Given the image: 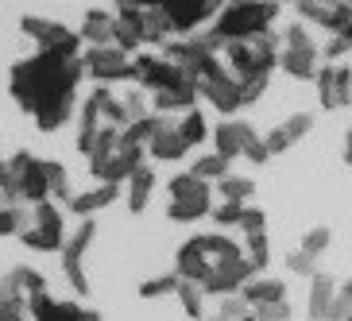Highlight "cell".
I'll return each instance as SVG.
<instances>
[{
	"label": "cell",
	"mask_w": 352,
	"mask_h": 321,
	"mask_svg": "<svg viewBox=\"0 0 352 321\" xmlns=\"http://www.w3.org/2000/svg\"><path fill=\"white\" fill-rule=\"evenodd\" d=\"M85 82V63L63 58L54 51H35L32 58H16L8 70V93L16 109L35 116L43 104L58 101V97H78V85Z\"/></svg>",
	"instance_id": "1"
},
{
	"label": "cell",
	"mask_w": 352,
	"mask_h": 321,
	"mask_svg": "<svg viewBox=\"0 0 352 321\" xmlns=\"http://www.w3.org/2000/svg\"><path fill=\"white\" fill-rule=\"evenodd\" d=\"M144 159H147V147L132 144L124 135V128L104 124L101 135H97V144H94V151H89V175H94L97 182H116V186H124L128 175H132Z\"/></svg>",
	"instance_id": "2"
},
{
	"label": "cell",
	"mask_w": 352,
	"mask_h": 321,
	"mask_svg": "<svg viewBox=\"0 0 352 321\" xmlns=\"http://www.w3.org/2000/svg\"><path fill=\"white\" fill-rule=\"evenodd\" d=\"M283 16V0H225L209 32L221 43L228 39H252V35L275 32V20Z\"/></svg>",
	"instance_id": "3"
},
{
	"label": "cell",
	"mask_w": 352,
	"mask_h": 321,
	"mask_svg": "<svg viewBox=\"0 0 352 321\" xmlns=\"http://www.w3.org/2000/svg\"><path fill=\"white\" fill-rule=\"evenodd\" d=\"M190 78L197 85V97L221 116H236L244 109V97H240V78L225 66L221 51L201 54L194 66H190Z\"/></svg>",
	"instance_id": "4"
},
{
	"label": "cell",
	"mask_w": 352,
	"mask_h": 321,
	"mask_svg": "<svg viewBox=\"0 0 352 321\" xmlns=\"http://www.w3.org/2000/svg\"><path fill=\"white\" fill-rule=\"evenodd\" d=\"M283 32H263L252 39H228L221 43V58L236 78H271L279 70Z\"/></svg>",
	"instance_id": "5"
},
{
	"label": "cell",
	"mask_w": 352,
	"mask_h": 321,
	"mask_svg": "<svg viewBox=\"0 0 352 321\" xmlns=\"http://www.w3.org/2000/svg\"><path fill=\"white\" fill-rule=\"evenodd\" d=\"M217 206V186L197 178L194 170H182V175H170L166 182V221L175 225H197L206 221Z\"/></svg>",
	"instance_id": "6"
},
{
	"label": "cell",
	"mask_w": 352,
	"mask_h": 321,
	"mask_svg": "<svg viewBox=\"0 0 352 321\" xmlns=\"http://www.w3.org/2000/svg\"><path fill=\"white\" fill-rule=\"evenodd\" d=\"M321 47L314 39V27L306 20H290L283 27V51H279V70L294 82H314L321 70Z\"/></svg>",
	"instance_id": "7"
},
{
	"label": "cell",
	"mask_w": 352,
	"mask_h": 321,
	"mask_svg": "<svg viewBox=\"0 0 352 321\" xmlns=\"http://www.w3.org/2000/svg\"><path fill=\"white\" fill-rule=\"evenodd\" d=\"M209 140H213V151H221L228 159H248L252 166H263L271 159L267 140L256 132L252 120H240V116H221Z\"/></svg>",
	"instance_id": "8"
},
{
	"label": "cell",
	"mask_w": 352,
	"mask_h": 321,
	"mask_svg": "<svg viewBox=\"0 0 352 321\" xmlns=\"http://www.w3.org/2000/svg\"><path fill=\"white\" fill-rule=\"evenodd\" d=\"M4 190L16 201H47L51 197V178H47V159H35L32 151H16L8 155V175H4Z\"/></svg>",
	"instance_id": "9"
},
{
	"label": "cell",
	"mask_w": 352,
	"mask_h": 321,
	"mask_svg": "<svg viewBox=\"0 0 352 321\" xmlns=\"http://www.w3.org/2000/svg\"><path fill=\"white\" fill-rule=\"evenodd\" d=\"M94 236H97V221L94 217H82V225L66 236L63 252H58V259H63V275H66V283H70L74 298H89V294H94L89 279H85V252H89Z\"/></svg>",
	"instance_id": "10"
},
{
	"label": "cell",
	"mask_w": 352,
	"mask_h": 321,
	"mask_svg": "<svg viewBox=\"0 0 352 321\" xmlns=\"http://www.w3.org/2000/svg\"><path fill=\"white\" fill-rule=\"evenodd\" d=\"M85 63V78L97 85H120V82H135V63L132 54L120 51L116 43H104V47H85L82 51Z\"/></svg>",
	"instance_id": "11"
},
{
	"label": "cell",
	"mask_w": 352,
	"mask_h": 321,
	"mask_svg": "<svg viewBox=\"0 0 352 321\" xmlns=\"http://www.w3.org/2000/svg\"><path fill=\"white\" fill-rule=\"evenodd\" d=\"M20 32L28 35L39 51H54V54H63V58H78L82 47H85L82 35L74 32V27H66V23H58V20H47V16H20Z\"/></svg>",
	"instance_id": "12"
},
{
	"label": "cell",
	"mask_w": 352,
	"mask_h": 321,
	"mask_svg": "<svg viewBox=\"0 0 352 321\" xmlns=\"http://www.w3.org/2000/svg\"><path fill=\"white\" fill-rule=\"evenodd\" d=\"M132 63H135V82L144 93H159V89H175V85H190L194 78L186 74V66H178L170 63L163 51L151 54V51H135L132 54Z\"/></svg>",
	"instance_id": "13"
},
{
	"label": "cell",
	"mask_w": 352,
	"mask_h": 321,
	"mask_svg": "<svg viewBox=\"0 0 352 321\" xmlns=\"http://www.w3.org/2000/svg\"><path fill=\"white\" fill-rule=\"evenodd\" d=\"M314 85H318V104L325 113H337V109H349L352 104V66L321 63Z\"/></svg>",
	"instance_id": "14"
},
{
	"label": "cell",
	"mask_w": 352,
	"mask_h": 321,
	"mask_svg": "<svg viewBox=\"0 0 352 321\" xmlns=\"http://www.w3.org/2000/svg\"><path fill=\"white\" fill-rule=\"evenodd\" d=\"M240 244H244V252H248V259L256 263V271H267L271 267V232H267V213L259 206H248V213H244V221H240L236 228Z\"/></svg>",
	"instance_id": "15"
},
{
	"label": "cell",
	"mask_w": 352,
	"mask_h": 321,
	"mask_svg": "<svg viewBox=\"0 0 352 321\" xmlns=\"http://www.w3.org/2000/svg\"><path fill=\"white\" fill-rule=\"evenodd\" d=\"M175 271L190 283H206L209 271H213V256H209V244H206V232L190 236L182 248L175 252Z\"/></svg>",
	"instance_id": "16"
},
{
	"label": "cell",
	"mask_w": 352,
	"mask_h": 321,
	"mask_svg": "<svg viewBox=\"0 0 352 321\" xmlns=\"http://www.w3.org/2000/svg\"><path fill=\"white\" fill-rule=\"evenodd\" d=\"M190 151H194V147H190V140L182 135L178 120L163 116V124H159V132L151 135V144H147V155L155 159V163H182V159H186Z\"/></svg>",
	"instance_id": "17"
},
{
	"label": "cell",
	"mask_w": 352,
	"mask_h": 321,
	"mask_svg": "<svg viewBox=\"0 0 352 321\" xmlns=\"http://www.w3.org/2000/svg\"><path fill=\"white\" fill-rule=\"evenodd\" d=\"M314 132V113H290L287 120H279V124L271 128V132H263V140H267V151H271V159L275 155H283V151H290L294 144H302L306 135Z\"/></svg>",
	"instance_id": "18"
},
{
	"label": "cell",
	"mask_w": 352,
	"mask_h": 321,
	"mask_svg": "<svg viewBox=\"0 0 352 321\" xmlns=\"http://www.w3.org/2000/svg\"><path fill=\"white\" fill-rule=\"evenodd\" d=\"M337 287H341V283L333 279L329 271H318V275H310L306 318H310V321H333V310H337Z\"/></svg>",
	"instance_id": "19"
},
{
	"label": "cell",
	"mask_w": 352,
	"mask_h": 321,
	"mask_svg": "<svg viewBox=\"0 0 352 321\" xmlns=\"http://www.w3.org/2000/svg\"><path fill=\"white\" fill-rule=\"evenodd\" d=\"M124 197V186H116V182H97L94 190H82V194H74L70 201H66V209H70L74 217H97L101 209L116 206Z\"/></svg>",
	"instance_id": "20"
},
{
	"label": "cell",
	"mask_w": 352,
	"mask_h": 321,
	"mask_svg": "<svg viewBox=\"0 0 352 321\" xmlns=\"http://www.w3.org/2000/svg\"><path fill=\"white\" fill-rule=\"evenodd\" d=\"M104 128V116H101V101H97L94 93L85 97L82 104H78V140H74V147H78V155L89 159V151H94L97 135H101Z\"/></svg>",
	"instance_id": "21"
},
{
	"label": "cell",
	"mask_w": 352,
	"mask_h": 321,
	"mask_svg": "<svg viewBox=\"0 0 352 321\" xmlns=\"http://www.w3.org/2000/svg\"><path fill=\"white\" fill-rule=\"evenodd\" d=\"M155 186H159V175H155V166L147 163H140L128 175V182H124V201H128V213H144L147 209V201H151V194H155Z\"/></svg>",
	"instance_id": "22"
},
{
	"label": "cell",
	"mask_w": 352,
	"mask_h": 321,
	"mask_svg": "<svg viewBox=\"0 0 352 321\" xmlns=\"http://www.w3.org/2000/svg\"><path fill=\"white\" fill-rule=\"evenodd\" d=\"M113 27H116V12L85 8L82 23H78V35H82L85 47H104V43H113Z\"/></svg>",
	"instance_id": "23"
},
{
	"label": "cell",
	"mask_w": 352,
	"mask_h": 321,
	"mask_svg": "<svg viewBox=\"0 0 352 321\" xmlns=\"http://www.w3.org/2000/svg\"><path fill=\"white\" fill-rule=\"evenodd\" d=\"M78 104H82L78 97H58V101L43 104L32 120H35V128H39L43 135H54L58 128H66L70 120H78Z\"/></svg>",
	"instance_id": "24"
},
{
	"label": "cell",
	"mask_w": 352,
	"mask_h": 321,
	"mask_svg": "<svg viewBox=\"0 0 352 321\" xmlns=\"http://www.w3.org/2000/svg\"><path fill=\"white\" fill-rule=\"evenodd\" d=\"M294 12H298V20H306L310 27L325 35H337L341 27V4H321V0H294Z\"/></svg>",
	"instance_id": "25"
},
{
	"label": "cell",
	"mask_w": 352,
	"mask_h": 321,
	"mask_svg": "<svg viewBox=\"0 0 352 321\" xmlns=\"http://www.w3.org/2000/svg\"><path fill=\"white\" fill-rule=\"evenodd\" d=\"M240 294L248 298L252 310H259V306H267V302L287 298V283L275 279V275H267V271H259V275H252V279L240 287Z\"/></svg>",
	"instance_id": "26"
},
{
	"label": "cell",
	"mask_w": 352,
	"mask_h": 321,
	"mask_svg": "<svg viewBox=\"0 0 352 321\" xmlns=\"http://www.w3.org/2000/svg\"><path fill=\"white\" fill-rule=\"evenodd\" d=\"M201 101L197 97V85H175V89H159V93H151V109L155 113H186V109H194V104Z\"/></svg>",
	"instance_id": "27"
},
{
	"label": "cell",
	"mask_w": 352,
	"mask_h": 321,
	"mask_svg": "<svg viewBox=\"0 0 352 321\" xmlns=\"http://www.w3.org/2000/svg\"><path fill=\"white\" fill-rule=\"evenodd\" d=\"M32 225L39 228V232H47V236L63 240V244H66V236H70V232H66V221H63V209L54 206V197L32 206Z\"/></svg>",
	"instance_id": "28"
},
{
	"label": "cell",
	"mask_w": 352,
	"mask_h": 321,
	"mask_svg": "<svg viewBox=\"0 0 352 321\" xmlns=\"http://www.w3.org/2000/svg\"><path fill=\"white\" fill-rule=\"evenodd\" d=\"M175 302L182 306V313H186L190 321H201V318H206V302H209V294H206V287H201V283L182 279V283H178Z\"/></svg>",
	"instance_id": "29"
},
{
	"label": "cell",
	"mask_w": 352,
	"mask_h": 321,
	"mask_svg": "<svg viewBox=\"0 0 352 321\" xmlns=\"http://www.w3.org/2000/svg\"><path fill=\"white\" fill-rule=\"evenodd\" d=\"M232 163H236V159H228V155H221V151L209 147L206 155H197L194 163H190V170H194L197 178H206V182H221L225 175H232Z\"/></svg>",
	"instance_id": "30"
},
{
	"label": "cell",
	"mask_w": 352,
	"mask_h": 321,
	"mask_svg": "<svg viewBox=\"0 0 352 321\" xmlns=\"http://www.w3.org/2000/svg\"><path fill=\"white\" fill-rule=\"evenodd\" d=\"M213 186H217L221 201H252V197H256V178H252V175H236V170L225 175L221 182H213Z\"/></svg>",
	"instance_id": "31"
},
{
	"label": "cell",
	"mask_w": 352,
	"mask_h": 321,
	"mask_svg": "<svg viewBox=\"0 0 352 321\" xmlns=\"http://www.w3.org/2000/svg\"><path fill=\"white\" fill-rule=\"evenodd\" d=\"M28 225H32V206L28 201L0 206V236H20Z\"/></svg>",
	"instance_id": "32"
},
{
	"label": "cell",
	"mask_w": 352,
	"mask_h": 321,
	"mask_svg": "<svg viewBox=\"0 0 352 321\" xmlns=\"http://www.w3.org/2000/svg\"><path fill=\"white\" fill-rule=\"evenodd\" d=\"M178 128H182V135H186L190 140V147H201V144H209V120H206V113H201V109H186V113L178 116Z\"/></svg>",
	"instance_id": "33"
},
{
	"label": "cell",
	"mask_w": 352,
	"mask_h": 321,
	"mask_svg": "<svg viewBox=\"0 0 352 321\" xmlns=\"http://www.w3.org/2000/svg\"><path fill=\"white\" fill-rule=\"evenodd\" d=\"M252 201H221L217 197V206H213V213H209V221H213V228H240V221H244V213H248Z\"/></svg>",
	"instance_id": "34"
},
{
	"label": "cell",
	"mask_w": 352,
	"mask_h": 321,
	"mask_svg": "<svg viewBox=\"0 0 352 321\" xmlns=\"http://www.w3.org/2000/svg\"><path fill=\"white\" fill-rule=\"evenodd\" d=\"M178 283H182V275L178 271H166V275H155V279H144L140 283V298H175L178 294Z\"/></svg>",
	"instance_id": "35"
},
{
	"label": "cell",
	"mask_w": 352,
	"mask_h": 321,
	"mask_svg": "<svg viewBox=\"0 0 352 321\" xmlns=\"http://www.w3.org/2000/svg\"><path fill=\"white\" fill-rule=\"evenodd\" d=\"M4 283H8V287H16V290H23V294H39V290H47V279H43L39 271L35 267H12L8 275H4Z\"/></svg>",
	"instance_id": "36"
},
{
	"label": "cell",
	"mask_w": 352,
	"mask_h": 321,
	"mask_svg": "<svg viewBox=\"0 0 352 321\" xmlns=\"http://www.w3.org/2000/svg\"><path fill=\"white\" fill-rule=\"evenodd\" d=\"M47 178H51V197L66 206L74 197V190H70V175H66V166L58 159H47Z\"/></svg>",
	"instance_id": "37"
},
{
	"label": "cell",
	"mask_w": 352,
	"mask_h": 321,
	"mask_svg": "<svg viewBox=\"0 0 352 321\" xmlns=\"http://www.w3.org/2000/svg\"><path fill=\"white\" fill-rule=\"evenodd\" d=\"M51 321H101V313L89 310V306H82V302H74V298H63L58 306H54Z\"/></svg>",
	"instance_id": "38"
},
{
	"label": "cell",
	"mask_w": 352,
	"mask_h": 321,
	"mask_svg": "<svg viewBox=\"0 0 352 321\" xmlns=\"http://www.w3.org/2000/svg\"><path fill=\"white\" fill-rule=\"evenodd\" d=\"M298 248H306L310 256H318V259H321L325 252L333 248V228H329V225H314L310 232L302 236V244H298Z\"/></svg>",
	"instance_id": "39"
},
{
	"label": "cell",
	"mask_w": 352,
	"mask_h": 321,
	"mask_svg": "<svg viewBox=\"0 0 352 321\" xmlns=\"http://www.w3.org/2000/svg\"><path fill=\"white\" fill-rule=\"evenodd\" d=\"M318 263H321V259L310 256L306 248H294V252L287 256V271H290V275H298V279H310V275H318V271H321Z\"/></svg>",
	"instance_id": "40"
},
{
	"label": "cell",
	"mask_w": 352,
	"mask_h": 321,
	"mask_svg": "<svg viewBox=\"0 0 352 321\" xmlns=\"http://www.w3.org/2000/svg\"><path fill=\"white\" fill-rule=\"evenodd\" d=\"M244 313H252V306H248V298L244 294H225V298H217V318H225V321H240Z\"/></svg>",
	"instance_id": "41"
},
{
	"label": "cell",
	"mask_w": 352,
	"mask_h": 321,
	"mask_svg": "<svg viewBox=\"0 0 352 321\" xmlns=\"http://www.w3.org/2000/svg\"><path fill=\"white\" fill-rule=\"evenodd\" d=\"M54 306H58V302H54L47 290H39V294H28V318H32V321H51V318H54Z\"/></svg>",
	"instance_id": "42"
},
{
	"label": "cell",
	"mask_w": 352,
	"mask_h": 321,
	"mask_svg": "<svg viewBox=\"0 0 352 321\" xmlns=\"http://www.w3.org/2000/svg\"><path fill=\"white\" fill-rule=\"evenodd\" d=\"M256 313H259L263 321H294V306H290V298L267 302V306H259Z\"/></svg>",
	"instance_id": "43"
},
{
	"label": "cell",
	"mask_w": 352,
	"mask_h": 321,
	"mask_svg": "<svg viewBox=\"0 0 352 321\" xmlns=\"http://www.w3.org/2000/svg\"><path fill=\"white\" fill-rule=\"evenodd\" d=\"M349 51L352 47L341 39V35H329V39L321 43V58H325V63H344V54Z\"/></svg>",
	"instance_id": "44"
},
{
	"label": "cell",
	"mask_w": 352,
	"mask_h": 321,
	"mask_svg": "<svg viewBox=\"0 0 352 321\" xmlns=\"http://www.w3.org/2000/svg\"><path fill=\"white\" fill-rule=\"evenodd\" d=\"M352 310V279H344L341 287H337V310H333V321H344Z\"/></svg>",
	"instance_id": "45"
},
{
	"label": "cell",
	"mask_w": 352,
	"mask_h": 321,
	"mask_svg": "<svg viewBox=\"0 0 352 321\" xmlns=\"http://www.w3.org/2000/svg\"><path fill=\"white\" fill-rule=\"evenodd\" d=\"M337 35L352 47V8H344V4H341V27H337Z\"/></svg>",
	"instance_id": "46"
},
{
	"label": "cell",
	"mask_w": 352,
	"mask_h": 321,
	"mask_svg": "<svg viewBox=\"0 0 352 321\" xmlns=\"http://www.w3.org/2000/svg\"><path fill=\"white\" fill-rule=\"evenodd\" d=\"M120 4H135V8H163L166 0H116V8Z\"/></svg>",
	"instance_id": "47"
},
{
	"label": "cell",
	"mask_w": 352,
	"mask_h": 321,
	"mask_svg": "<svg viewBox=\"0 0 352 321\" xmlns=\"http://www.w3.org/2000/svg\"><path fill=\"white\" fill-rule=\"evenodd\" d=\"M4 175H8V159H0V182H4Z\"/></svg>",
	"instance_id": "48"
},
{
	"label": "cell",
	"mask_w": 352,
	"mask_h": 321,
	"mask_svg": "<svg viewBox=\"0 0 352 321\" xmlns=\"http://www.w3.org/2000/svg\"><path fill=\"white\" fill-rule=\"evenodd\" d=\"M344 163L352 166V144H344Z\"/></svg>",
	"instance_id": "49"
},
{
	"label": "cell",
	"mask_w": 352,
	"mask_h": 321,
	"mask_svg": "<svg viewBox=\"0 0 352 321\" xmlns=\"http://www.w3.org/2000/svg\"><path fill=\"white\" fill-rule=\"evenodd\" d=\"M240 321H263V318H259V313L252 310V313H244V318H240Z\"/></svg>",
	"instance_id": "50"
},
{
	"label": "cell",
	"mask_w": 352,
	"mask_h": 321,
	"mask_svg": "<svg viewBox=\"0 0 352 321\" xmlns=\"http://www.w3.org/2000/svg\"><path fill=\"white\" fill-rule=\"evenodd\" d=\"M344 144H352V128H349V132H344Z\"/></svg>",
	"instance_id": "51"
},
{
	"label": "cell",
	"mask_w": 352,
	"mask_h": 321,
	"mask_svg": "<svg viewBox=\"0 0 352 321\" xmlns=\"http://www.w3.org/2000/svg\"><path fill=\"white\" fill-rule=\"evenodd\" d=\"M321 4H341V0H321Z\"/></svg>",
	"instance_id": "52"
},
{
	"label": "cell",
	"mask_w": 352,
	"mask_h": 321,
	"mask_svg": "<svg viewBox=\"0 0 352 321\" xmlns=\"http://www.w3.org/2000/svg\"><path fill=\"white\" fill-rule=\"evenodd\" d=\"M341 4H344V8H352V0H341Z\"/></svg>",
	"instance_id": "53"
},
{
	"label": "cell",
	"mask_w": 352,
	"mask_h": 321,
	"mask_svg": "<svg viewBox=\"0 0 352 321\" xmlns=\"http://www.w3.org/2000/svg\"><path fill=\"white\" fill-rule=\"evenodd\" d=\"M344 321H352V310H349V318H344Z\"/></svg>",
	"instance_id": "54"
},
{
	"label": "cell",
	"mask_w": 352,
	"mask_h": 321,
	"mask_svg": "<svg viewBox=\"0 0 352 321\" xmlns=\"http://www.w3.org/2000/svg\"><path fill=\"white\" fill-rule=\"evenodd\" d=\"M283 4H294V0H283Z\"/></svg>",
	"instance_id": "55"
},
{
	"label": "cell",
	"mask_w": 352,
	"mask_h": 321,
	"mask_svg": "<svg viewBox=\"0 0 352 321\" xmlns=\"http://www.w3.org/2000/svg\"><path fill=\"white\" fill-rule=\"evenodd\" d=\"M213 321H225V318H213Z\"/></svg>",
	"instance_id": "56"
}]
</instances>
